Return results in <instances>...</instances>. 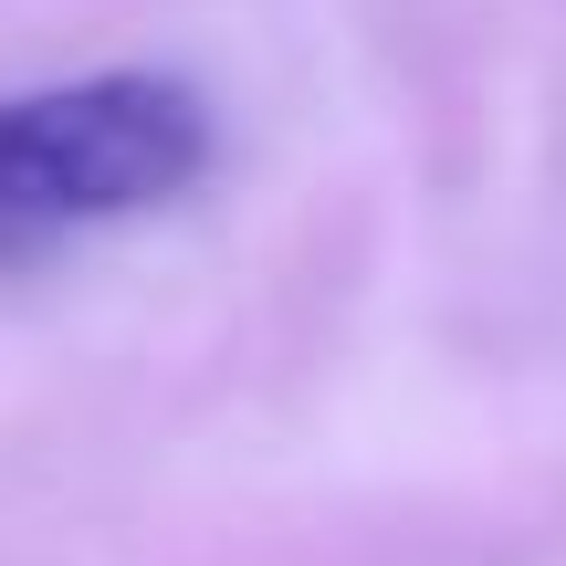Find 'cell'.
<instances>
[{
	"label": "cell",
	"instance_id": "cell-1",
	"mask_svg": "<svg viewBox=\"0 0 566 566\" xmlns=\"http://www.w3.org/2000/svg\"><path fill=\"white\" fill-rule=\"evenodd\" d=\"M210 168V105L179 74H84L0 95V263L179 200Z\"/></svg>",
	"mask_w": 566,
	"mask_h": 566
}]
</instances>
